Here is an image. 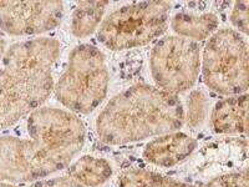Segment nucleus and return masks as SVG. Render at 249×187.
<instances>
[{"mask_svg":"<svg viewBox=\"0 0 249 187\" xmlns=\"http://www.w3.org/2000/svg\"><path fill=\"white\" fill-rule=\"evenodd\" d=\"M62 1H0V30L17 37L39 35L60 25Z\"/></svg>","mask_w":249,"mask_h":187,"instance_id":"nucleus-8","label":"nucleus"},{"mask_svg":"<svg viewBox=\"0 0 249 187\" xmlns=\"http://www.w3.org/2000/svg\"><path fill=\"white\" fill-rule=\"evenodd\" d=\"M60 43L36 37L14 44L0 61V130L30 115L54 90L53 66Z\"/></svg>","mask_w":249,"mask_h":187,"instance_id":"nucleus-2","label":"nucleus"},{"mask_svg":"<svg viewBox=\"0 0 249 187\" xmlns=\"http://www.w3.org/2000/svg\"><path fill=\"white\" fill-rule=\"evenodd\" d=\"M248 1H237L234 4V8L231 14V21L238 30L243 33L244 35H248L249 23H248ZM238 31V33H239Z\"/></svg>","mask_w":249,"mask_h":187,"instance_id":"nucleus-18","label":"nucleus"},{"mask_svg":"<svg viewBox=\"0 0 249 187\" xmlns=\"http://www.w3.org/2000/svg\"><path fill=\"white\" fill-rule=\"evenodd\" d=\"M218 24V18L211 13L201 15L178 13L171 19V26L177 37H184L195 43L210 37L217 31Z\"/></svg>","mask_w":249,"mask_h":187,"instance_id":"nucleus-11","label":"nucleus"},{"mask_svg":"<svg viewBox=\"0 0 249 187\" xmlns=\"http://www.w3.org/2000/svg\"><path fill=\"white\" fill-rule=\"evenodd\" d=\"M248 94L228 96L217 102L211 113V125L219 135H241L248 128Z\"/></svg>","mask_w":249,"mask_h":187,"instance_id":"nucleus-10","label":"nucleus"},{"mask_svg":"<svg viewBox=\"0 0 249 187\" xmlns=\"http://www.w3.org/2000/svg\"><path fill=\"white\" fill-rule=\"evenodd\" d=\"M120 187H196L186 182L173 180L150 170L124 171L119 179Z\"/></svg>","mask_w":249,"mask_h":187,"instance_id":"nucleus-14","label":"nucleus"},{"mask_svg":"<svg viewBox=\"0 0 249 187\" xmlns=\"http://www.w3.org/2000/svg\"><path fill=\"white\" fill-rule=\"evenodd\" d=\"M206 187H249L248 170L224 173L211 180Z\"/></svg>","mask_w":249,"mask_h":187,"instance_id":"nucleus-16","label":"nucleus"},{"mask_svg":"<svg viewBox=\"0 0 249 187\" xmlns=\"http://www.w3.org/2000/svg\"><path fill=\"white\" fill-rule=\"evenodd\" d=\"M6 43H5V40H4V37L0 35V61L3 60L4 55H5L6 53Z\"/></svg>","mask_w":249,"mask_h":187,"instance_id":"nucleus-19","label":"nucleus"},{"mask_svg":"<svg viewBox=\"0 0 249 187\" xmlns=\"http://www.w3.org/2000/svg\"><path fill=\"white\" fill-rule=\"evenodd\" d=\"M0 187H84L76 181L69 177V176H61V177H55L50 180H37L33 184H29L26 186H20L17 184H10V182L0 181Z\"/></svg>","mask_w":249,"mask_h":187,"instance_id":"nucleus-17","label":"nucleus"},{"mask_svg":"<svg viewBox=\"0 0 249 187\" xmlns=\"http://www.w3.org/2000/svg\"><path fill=\"white\" fill-rule=\"evenodd\" d=\"M150 69L160 90L172 95L186 93L201 71L199 44L179 37H162L151 51Z\"/></svg>","mask_w":249,"mask_h":187,"instance_id":"nucleus-7","label":"nucleus"},{"mask_svg":"<svg viewBox=\"0 0 249 187\" xmlns=\"http://www.w3.org/2000/svg\"><path fill=\"white\" fill-rule=\"evenodd\" d=\"M208 99L202 90H193L187 97V111H184V125L191 129L201 128L207 117Z\"/></svg>","mask_w":249,"mask_h":187,"instance_id":"nucleus-15","label":"nucleus"},{"mask_svg":"<svg viewBox=\"0 0 249 187\" xmlns=\"http://www.w3.org/2000/svg\"><path fill=\"white\" fill-rule=\"evenodd\" d=\"M197 148V141L179 131L155 137L146 145L143 157L150 164L160 168H172L187 160Z\"/></svg>","mask_w":249,"mask_h":187,"instance_id":"nucleus-9","label":"nucleus"},{"mask_svg":"<svg viewBox=\"0 0 249 187\" xmlns=\"http://www.w3.org/2000/svg\"><path fill=\"white\" fill-rule=\"evenodd\" d=\"M69 177L84 187H97L112 176V168L105 159L82 156L69 168Z\"/></svg>","mask_w":249,"mask_h":187,"instance_id":"nucleus-12","label":"nucleus"},{"mask_svg":"<svg viewBox=\"0 0 249 187\" xmlns=\"http://www.w3.org/2000/svg\"><path fill=\"white\" fill-rule=\"evenodd\" d=\"M108 1H80L71 19V31L76 37L91 35L102 23Z\"/></svg>","mask_w":249,"mask_h":187,"instance_id":"nucleus-13","label":"nucleus"},{"mask_svg":"<svg viewBox=\"0 0 249 187\" xmlns=\"http://www.w3.org/2000/svg\"><path fill=\"white\" fill-rule=\"evenodd\" d=\"M202 77L207 88L222 96L247 94L249 81L248 45L241 33L219 29L203 49Z\"/></svg>","mask_w":249,"mask_h":187,"instance_id":"nucleus-5","label":"nucleus"},{"mask_svg":"<svg viewBox=\"0 0 249 187\" xmlns=\"http://www.w3.org/2000/svg\"><path fill=\"white\" fill-rule=\"evenodd\" d=\"M183 125L184 108L177 95L139 84L108 101L96 120V132L105 144L126 145L175 132Z\"/></svg>","mask_w":249,"mask_h":187,"instance_id":"nucleus-3","label":"nucleus"},{"mask_svg":"<svg viewBox=\"0 0 249 187\" xmlns=\"http://www.w3.org/2000/svg\"><path fill=\"white\" fill-rule=\"evenodd\" d=\"M171 9L170 1H142L122 6L100 24L97 39L113 51L147 45L166 31Z\"/></svg>","mask_w":249,"mask_h":187,"instance_id":"nucleus-6","label":"nucleus"},{"mask_svg":"<svg viewBox=\"0 0 249 187\" xmlns=\"http://www.w3.org/2000/svg\"><path fill=\"white\" fill-rule=\"evenodd\" d=\"M26 129L29 139L0 137V181L34 182L64 170L85 142L81 120L62 109H36Z\"/></svg>","mask_w":249,"mask_h":187,"instance_id":"nucleus-1","label":"nucleus"},{"mask_svg":"<svg viewBox=\"0 0 249 187\" xmlns=\"http://www.w3.org/2000/svg\"><path fill=\"white\" fill-rule=\"evenodd\" d=\"M108 82L104 54L96 46L82 44L71 51L68 66L53 91L70 112L90 113L105 100Z\"/></svg>","mask_w":249,"mask_h":187,"instance_id":"nucleus-4","label":"nucleus"}]
</instances>
